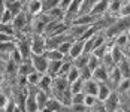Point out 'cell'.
I'll return each mask as SVG.
<instances>
[{
  "label": "cell",
  "instance_id": "obj_1",
  "mask_svg": "<svg viewBox=\"0 0 130 112\" xmlns=\"http://www.w3.org/2000/svg\"><path fill=\"white\" fill-rule=\"evenodd\" d=\"M30 61H31L36 72L46 73V70H48V58L45 57V54H31Z\"/></svg>",
  "mask_w": 130,
  "mask_h": 112
},
{
  "label": "cell",
  "instance_id": "obj_2",
  "mask_svg": "<svg viewBox=\"0 0 130 112\" xmlns=\"http://www.w3.org/2000/svg\"><path fill=\"white\" fill-rule=\"evenodd\" d=\"M28 25H30V17L24 11L20 13V15H17L12 21V27H13V30H15V35L18 31H23L24 33V30H26Z\"/></svg>",
  "mask_w": 130,
  "mask_h": 112
},
{
  "label": "cell",
  "instance_id": "obj_3",
  "mask_svg": "<svg viewBox=\"0 0 130 112\" xmlns=\"http://www.w3.org/2000/svg\"><path fill=\"white\" fill-rule=\"evenodd\" d=\"M45 42H46V37H43V35H33V39L30 40L31 54H43L46 51Z\"/></svg>",
  "mask_w": 130,
  "mask_h": 112
},
{
  "label": "cell",
  "instance_id": "obj_4",
  "mask_svg": "<svg viewBox=\"0 0 130 112\" xmlns=\"http://www.w3.org/2000/svg\"><path fill=\"white\" fill-rule=\"evenodd\" d=\"M24 111L26 112H39L38 103H36V91L35 88L30 87L28 93L26 96V103H24Z\"/></svg>",
  "mask_w": 130,
  "mask_h": 112
},
{
  "label": "cell",
  "instance_id": "obj_5",
  "mask_svg": "<svg viewBox=\"0 0 130 112\" xmlns=\"http://www.w3.org/2000/svg\"><path fill=\"white\" fill-rule=\"evenodd\" d=\"M40 13H43V3L42 0H28L27 3V15L30 18H35Z\"/></svg>",
  "mask_w": 130,
  "mask_h": 112
},
{
  "label": "cell",
  "instance_id": "obj_6",
  "mask_svg": "<svg viewBox=\"0 0 130 112\" xmlns=\"http://www.w3.org/2000/svg\"><path fill=\"white\" fill-rule=\"evenodd\" d=\"M102 103H103L105 111H106V112H114L118 108V105H120V97H118V93H117V91H112V93L108 96V99L103 100Z\"/></svg>",
  "mask_w": 130,
  "mask_h": 112
},
{
  "label": "cell",
  "instance_id": "obj_7",
  "mask_svg": "<svg viewBox=\"0 0 130 112\" xmlns=\"http://www.w3.org/2000/svg\"><path fill=\"white\" fill-rule=\"evenodd\" d=\"M109 2L111 0H99L93 8L90 9V15L93 17H96V18H99L100 15H103V13L108 12V8H109Z\"/></svg>",
  "mask_w": 130,
  "mask_h": 112
},
{
  "label": "cell",
  "instance_id": "obj_8",
  "mask_svg": "<svg viewBox=\"0 0 130 112\" xmlns=\"http://www.w3.org/2000/svg\"><path fill=\"white\" fill-rule=\"evenodd\" d=\"M82 52H84V42L82 40H73L72 42V46H70V51H69V54H67L66 58H69V60L73 61Z\"/></svg>",
  "mask_w": 130,
  "mask_h": 112
},
{
  "label": "cell",
  "instance_id": "obj_9",
  "mask_svg": "<svg viewBox=\"0 0 130 112\" xmlns=\"http://www.w3.org/2000/svg\"><path fill=\"white\" fill-rule=\"evenodd\" d=\"M97 21L96 17H93L90 13H82V15H78L70 25H93L94 23Z\"/></svg>",
  "mask_w": 130,
  "mask_h": 112
},
{
  "label": "cell",
  "instance_id": "obj_10",
  "mask_svg": "<svg viewBox=\"0 0 130 112\" xmlns=\"http://www.w3.org/2000/svg\"><path fill=\"white\" fill-rule=\"evenodd\" d=\"M97 91H99V82H97V81H94V79L84 81V88H82V93H84V94L96 96V97H97Z\"/></svg>",
  "mask_w": 130,
  "mask_h": 112
},
{
  "label": "cell",
  "instance_id": "obj_11",
  "mask_svg": "<svg viewBox=\"0 0 130 112\" xmlns=\"http://www.w3.org/2000/svg\"><path fill=\"white\" fill-rule=\"evenodd\" d=\"M91 79L97 81L99 84H100V82H108V70H106L103 66H102V63H100V66H99V67L93 72V75H91Z\"/></svg>",
  "mask_w": 130,
  "mask_h": 112
},
{
  "label": "cell",
  "instance_id": "obj_12",
  "mask_svg": "<svg viewBox=\"0 0 130 112\" xmlns=\"http://www.w3.org/2000/svg\"><path fill=\"white\" fill-rule=\"evenodd\" d=\"M112 93V88L108 82H100L99 84V91H97V100L99 102H103L108 99V96Z\"/></svg>",
  "mask_w": 130,
  "mask_h": 112
},
{
  "label": "cell",
  "instance_id": "obj_13",
  "mask_svg": "<svg viewBox=\"0 0 130 112\" xmlns=\"http://www.w3.org/2000/svg\"><path fill=\"white\" fill-rule=\"evenodd\" d=\"M48 100H50L48 93H45V91H42V90H36V103H38L39 112H42L45 108H46Z\"/></svg>",
  "mask_w": 130,
  "mask_h": 112
},
{
  "label": "cell",
  "instance_id": "obj_14",
  "mask_svg": "<svg viewBox=\"0 0 130 112\" xmlns=\"http://www.w3.org/2000/svg\"><path fill=\"white\" fill-rule=\"evenodd\" d=\"M33 70H35V67H33L31 61H30V60H26V61H23L20 66H18L17 75H18V76H28Z\"/></svg>",
  "mask_w": 130,
  "mask_h": 112
},
{
  "label": "cell",
  "instance_id": "obj_15",
  "mask_svg": "<svg viewBox=\"0 0 130 112\" xmlns=\"http://www.w3.org/2000/svg\"><path fill=\"white\" fill-rule=\"evenodd\" d=\"M123 79V76L120 73V69H118V66H115L111 72H108V84H112V85H115L117 87L118 82Z\"/></svg>",
  "mask_w": 130,
  "mask_h": 112
},
{
  "label": "cell",
  "instance_id": "obj_16",
  "mask_svg": "<svg viewBox=\"0 0 130 112\" xmlns=\"http://www.w3.org/2000/svg\"><path fill=\"white\" fill-rule=\"evenodd\" d=\"M52 76H50L48 73H43V76H42V79H40L39 82V90H42V91H45V93H51V85H52Z\"/></svg>",
  "mask_w": 130,
  "mask_h": 112
},
{
  "label": "cell",
  "instance_id": "obj_17",
  "mask_svg": "<svg viewBox=\"0 0 130 112\" xmlns=\"http://www.w3.org/2000/svg\"><path fill=\"white\" fill-rule=\"evenodd\" d=\"M43 54H45V57L48 58V61H61V60L66 58L58 50H46Z\"/></svg>",
  "mask_w": 130,
  "mask_h": 112
},
{
  "label": "cell",
  "instance_id": "obj_18",
  "mask_svg": "<svg viewBox=\"0 0 130 112\" xmlns=\"http://www.w3.org/2000/svg\"><path fill=\"white\" fill-rule=\"evenodd\" d=\"M109 54L112 55V60L115 61V64H118L120 61L124 60V50H121V48L117 46L115 43L112 45V48H111V51H109Z\"/></svg>",
  "mask_w": 130,
  "mask_h": 112
},
{
  "label": "cell",
  "instance_id": "obj_19",
  "mask_svg": "<svg viewBox=\"0 0 130 112\" xmlns=\"http://www.w3.org/2000/svg\"><path fill=\"white\" fill-rule=\"evenodd\" d=\"M114 43L117 45V46H120L121 50H124L126 46H129V43H130V37L129 35L124 31V33H120V35H117L115 36V40H114Z\"/></svg>",
  "mask_w": 130,
  "mask_h": 112
},
{
  "label": "cell",
  "instance_id": "obj_20",
  "mask_svg": "<svg viewBox=\"0 0 130 112\" xmlns=\"http://www.w3.org/2000/svg\"><path fill=\"white\" fill-rule=\"evenodd\" d=\"M17 48V40H11V42H5L0 43V57L2 55H11V52Z\"/></svg>",
  "mask_w": 130,
  "mask_h": 112
},
{
  "label": "cell",
  "instance_id": "obj_21",
  "mask_svg": "<svg viewBox=\"0 0 130 112\" xmlns=\"http://www.w3.org/2000/svg\"><path fill=\"white\" fill-rule=\"evenodd\" d=\"M42 76H43V73H39V72L33 70L31 73L27 76V84H28V87H38L39 82H40V79H42Z\"/></svg>",
  "mask_w": 130,
  "mask_h": 112
},
{
  "label": "cell",
  "instance_id": "obj_22",
  "mask_svg": "<svg viewBox=\"0 0 130 112\" xmlns=\"http://www.w3.org/2000/svg\"><path fill=\"white\" fill-rule=\"evenodd\" d=\"M100 63H102V66H103V67L106 69V70H108V72H111V70H112V69L117 66V64H115V61L112 60V55H111L109 52H106L103 57H102Z\"/></svg>",
  "mask_w": 130,
  "mask_h": 112
},
{
  "label": "cell",
  "instance_id": "obj_23",
  "mask_svg": "<svg viewBox=\"0 0 130 112\" xmlns=\"http://www.w3.org/2000/svg\"><path fill=\"white\" fill-rule=\"evenodd\" d=\"M6 9H9V11L12 12L13 17L20 15V13L23 12V0H17V2H13V3L6 5Z\"/></svg>",
  "mask_w": 130,
  "mask_h": 112
},
{
  "label": "cell",
  "instance_id": "obj_24",
  "mask_svg": "<svg viewBox=\"0 0 130 112\" xmlns=\"http://www.w3.org/2000/svg\"><path fill=\"white\" fill-rule=\"evenodd\" d=\"M61 61H48V70H46V73L52 76V78H55L57 75H58V70H60V67H61Z\"/></svg>",
  "mask_w": 130,
  "mask_h": 112
},
{
  "label": "cell",
  "instance_id": "obj_25",
  "mask_svg": "<svg viewBox=\"0 0 130 112\" xmlns=\"http://www.w3.org/2000/svg\"><path fill=\"white\" fill-rule=\"evenodd\" d=\"M82 88H84V81H82L81 78L69 84V90H70V94H78V93H82Z\"/></svg>",
  "mask_w": 130,
  "mask_h": 112
},
{
  "label": "cell",
  "instance_id": "obj_26",
  "mask_svg": "<svg viewBox=\"0 0 130 112\" xmlns=\"http://www.w3.org/2000/svg\"><path fill=\"white\" fill-rule=\"evenodd\" d=\"M88 57H90V54H81L79 57H76L75 60H73V66L75 67H78V69H82V67H85L87 66V61H88Z\"/></svg>",
  "mask_w": 130,
  "mask_h": 112
},
{
  "label": "cell",
  "instance_id": "obj_27",
  "mask_svg": "<svg viewBox=\"0 0 130 112\" xmlns=\"http://www.w3.org/2000/svg\"><path fill=\"white\" fill-rule=\"evenodd\" d=\"M79 78H81V73H79V69H78V67H75V66L72 64L70 70H69V72H67V75H66V79H67V82L70 84V82L76 81V79H79Z\"/></svg>",
  "mask_w": 130,
  "mask_h": 112
},
{
  "label": "cell",
  "instance_id": "obj_28",
  "mask_svg": "<svg viewBox=\"0 0 130 112\" xmlns=\"http://www.w3.org/2000/svg\"><path fill=\"white\" fill-rule=\"evenodd\" d=\"M121 5H123V0H111L108 12L111 13V15H118L120 9H121Z\"/></svg>",
  "mask_w": 130,
  "mask_h": 112
},
{
  "label": "cell",
  "instance_id": "obj_29",
  "mask_svg": "<svg viewBox=\"0 0 130 112\" xmlns=\"http://www.w3.org/2000/svg\"><path fill=\"white\" fill-rule=\"evenodd\" d=\"M130 90V78H123L117 85V93L123 94V93H127Z\"/></svg>",
  "mask_w": 130,
  "mask_h": 112
},
{
  "label": "cell",
  "instance_id": "obj_30",
  "mask_svg": "<svg viewBox=\"0 0 130 112\" xmlns=\"http://www.w3.org/2000/svg\"><path fill=\"white\" fill-rule=\"evenodd\" d=\"M117 66H118V69H120V73H121L123 78H130V64L126 60L120 61Z\"/></svg>",
  "mask_w": 130,
  "mask_h": 112
},
{
  "label": "cell",
  "instance_id": "obj_31",
  "mask_svg": "<svg viewBox=\"0 0 130 112\" xmlns=\"http://www.w3.org/2000/svg\"><path fill=\"white\" fill-rule=\"evenodd\" d=\"M118 15H120V18H127V17H130V0H124L123 2Z\"/></svg>",
  "mask_w": 130,
  "mask_h": 112
},
{
  "label": "cell",
  "instance_id": "obj_32",
  "mask_svg": "<svg viewBox=\"0 0 130 112\" xmlns=\"http://www.w3.org/2000/svg\"><path fill=\"white\" fill-rule=\"evenodd\" d=\"M100 66V60L97 58V57H94L93 54H90V57H88V61H87V67L90 69L91 72H94L97 67Z\"/></svg>",
  "mask_w": 130,
  "mask_h": 112
},
{
  "label": "cell",
  "instance_id": "obj_33",
  "mask_svg": "<svg viewBox=\"0 0 130 112\" xmlns=\"http://www.w3.org/2000/svg\"><path fill=\"white\" fill-rule=\"evenodd\" d=\"M13 18H15V17L12 15V12H11L9 9H5V12H3L2 18H0V24H12Z\"/></svg>",
  "mask_w": 130,
  "mask_h": 112
},
{
  "label": "cell",
  "instance_id": "obj_34",
  "mask_svg": "<svg viewBox=\"0 0 130 112\" xmlns=\"http://www.w3.org/2000/svg\"><path fill=\"white\" fill-rule=\"evenodd\" d=\"M97 103H99V100H97L96 96H88V94H85V97H84V105H85L88 109H93Z\"/></svg>",
  "mask_w": 130,
  "mask_h": 112
},
{
  "label": "cell",
  "instance_id": "obj_35",
  "mask_svg": "<svg viewBox=\"0 0 130 112\" xmlns=\"http://www.w3.org/2000/svg\"><path fill=\"white\" fill-rule=\"evenodd\" d=\"M72 42H73V40H66V42H63L57 50L60 51L64 57H67V54H69V51H70V46H72Z\"/></svg>",
  "mask_w": 130,
  "mask_h": 112
},
{
  "label": "cell",
  "instance_id": "obj_36",
  "mask_svg": "<svg viewBox=\"0 0 130 112\" xmlns=\"http://www.w3.org/2000/svg\"><path fill=\"white\" fill-rule=\"evenodd\" d=\"M0 33L9 35V36H15V30H13L12 24H0Z\"/></svg>",
  "mask_w": 130,
  "mask_h": 112
},
{
  "label": "cell",
  "instance_id": "obj_37",
  "mask_svg": "<svg viewBox=\"0 0 130 112\" xmlns=\"http://www.w3.org/2000/svg\"><path fill=\"white\" fill-rule=\"evenodd\" d=\"M84 97H85V94H84V93L72 94V100H70V105H84Z\"/></svg>",
  "mask_w": 130,
  "mask_h": 112
},
{
  "label": "cell",
  "instance_id": "obj_38",
  "mask_svg": "<svg viewBox=\"0 0 130 112\" xmlns=\"http://www.w3.org/2000/svg\"><path fill=\"white\" fill-rule=\"evenodd\" d=\"M79 73H81V79H82V81H88V79H91V75H93V72H91L90 69L85 66V67L79 69Z\"/></svg>",
  "mask_w": 130,
  "mask_h": 112
},
{
  "label": "cell",
  "instance_id": "obj_39",
  "mask_svg": "<svg viewBox=\"0 0 130 112\" xmlns=\"http://www.w3.org/2000/svg\"><path fill=\"white\" fill-rule=\"evenodd\" d=\"M69 111L70 112H87L88 108L85 105H70L69 106Z\"/></svg>",
  "mask_w": 130,
  "mask_h": 112
},
{
  "label": "cell",
  "instance_id": "obj_40",
  "mask_svg": "<svg viewBox=\"0 0 130 112\" xmlns=\"http://www.w3.org/2000/svg\"><path fill=\"white\" fill-rule=\"evenodd\" d=\"M8 102H9V99H8V96H6L5 93H0V109H2V111H3V109L6 108Z\"/></svg>",
  "mask_w": 130,
  "mask_h": 112
},
{
  "label": "cell",
  "instance_id": "obj_41",
  "mask_svg": "<svg viewBox=\"0 0 130 112\" xmlns=\"http://www.w3.org/2000/svg\"><path fill=\"white\" fill-rule=\"evenodd\" d=\"M11 40H18V39L15 36H9V35H5V33H0V43L11 42Z\"/></svg>",
  "mask_w": 130,
  "mask_h": 112
},
{
  "label": "cell",
  "instance_id": "obj_42",
  "mask_svg": "<svg viewBox=\"0 0 130 112\" xmlns=\"http://www.w3.org/2000/svg\"><path fill=\"white\" fill-rule=\"evenodd\" d=\"M72 2H73V0H60V3H58V8H60V9H63V11L66 12V9L70 6V3H72Z\"/></svg>",
  "mask_w": 130,
  "mask_h": 112
},
{
  "label": "cell",
  "instance_id": "obj_43",
  "mask_svg": "<svg viewBox=\"0 0 130 112\" xmlns=\"http://www.w3.org/2000/svg\"><path fill=\"white\" fill-rule=\"evenodd\" d=\"M13 112H23V109H21L20 106H15V109H13Z\"/></svg>",
  "mask_w": 130,
  "mask_h": 112
},
{
  "label": "cell",
  "instance_id": "obj_44",
  "mask_svg": "<svg viewBox=\"0 0 130 112\" xmlns=\"http://www.w3.org/2000/svg\"><path fill=\"white\" fill-rule=\"evenodd\" d=\"M114 112H126V111H124L123 108H117V109H115V111H114Z\"/></svg>",
  "mask_w": 130,
  "mask_h": 112
},
{
  "label": "cell",
  "instance_id": "obj_45",
  "mask_svg": "<svg viewBox=\"0 0 130 112\" xmlns=\"http://www.w3.org/2000/svg\"><path fill=\"white\" fill-rule=\"evenodd\" d=\"M13 2H17V0H5V3H6V5H9V3H13Z\"/></svg>",
  "mask_w": 130,
  "mask_h": 112
},
{
  "label": "cell",
  "instance_id": "obj_46",
  "mask_svg": "<svg viewBox=\"0 0 130 112\" xmlns=\"http://www.w3.org/2000/svg\"><path fill=\"white\" fill-rule=\"evenodd\" d=\"M126 33H127V35H129V37H130V28L127 30V31H126Z\"/></svg>",
  "mask_w": 130,
  "mask_h": 112
},
{
  "label": "cell",
  "instance_id": "obj_47",
  "mask_svg": "<svg viewBox=\"0 0 130 112\" xmlns=\"http://www.w3.org/2000/svg\"><path fill=\"white\" fill-rule=\"evenodd\" d=\"M127 50H129V51H130V43H129V46H127Z\"/></svg>",
  "mask_w": 130,
  "mask_h": 112
},
{
  "label": "cell",
  "instance_id": "obj_48",
  "mask_svg": "<svg viewBox=\"0 0 130 112\" xmlns=\"http://www.w3.org/2000/svg\"><path fill=\"white\" fill-rule=\"evenodd\" d=\"M0 82H2V75H0Z\"/></svg>",
  "mask_w": 130,
  "mask_h": 112
}]
</instances>
